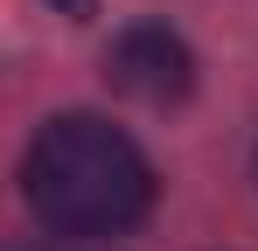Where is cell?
Instances as JSON below:
<instances>
[{
    "mask_svg": "<svg viewBox=\"0 0 258 251\" xmlns=\"http://www.w3.org/2000/svg\"><path fill=\"white\" fill-rule=\"evenodd\" d=\"M21 196L56 237H119L154 209V161L112 119L63 112L28 140Z\"/></svg>",
    "mask_w": 258,
    "mask_h": 251,
    "instance_id": "1",
    "label": "cell"
},
{
    "mask_svg": "<svg viewBox=\"0 0 258 251\" xmlns=\"http://www.w3.org/2000/svg\"><path fill=\"white\" fill-rule=\"evenodd\" d=\"M105 70L119 91H133L140 105H174V98H188V84H196V56H188V42L161 28V21H140L126 35L112 42V56H105Z\"/></svg>",
    "mask_w": 258,
    "mask_h": 251,
    "instance_id": "2",
    "label": "cell"
},
{
    "mask_svg": "<svg viewBox=\"0 0 258 251\" xmlns=\"http://www.w3.org/2000/svg\"><path fill=\"white\" fill-rule=\"evenodd\" d=\"M49 7H56V14H70V21H84V14L98 7V0H49Z\"/></svg>",
    "mask_w": 258,
    "mask_h": 251,
    "instance_id": "3",
    "label": "cell"
},
{
    "mask_svg": "<svg viewBox=\"0 0 258 251\" xmlns=\"http://www.w3.org/2000/svg\"><path fill=\"white\" fill-rule=\"evenodd\" d=\"M42 251H56V244H42Z\"/></svg>",
    "mask_w": 258,
    "mask_h": 251,
    "instance_id": "4",
    "label": "cell"
}]
</instances>
